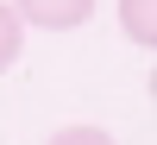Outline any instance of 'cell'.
Segmentation results:
<instances>
[{"instance_id":"obj_1","label":"cell","mask_w":157,"mask_h":145,"mask_svg":"<svg viewBox=\"0 0 157 145\" xmlns=\"http://www.w3.org/2000/svg\"><path fill=\"white\" fill-rule=\"evenodd\" d=\"M13 13L38 32H75L94 19V0H13Z\"/></svg>"},{"instance_id":"obj_2","label":"cell","mask_w":157,"mask_h":145,"mask_svg":"<svg viewBox=\"0 0 157 145\" xmlns=\"http://www.w3.org/2000/svg\"><path fill=\"white\" fill-rule=\"evenodd\" d=\"M120 32L138 50H157V0H120Z\"/></svg>"},{"instance_id":"obj_4","label":"cell","mask_w":157,"mask_h":145,"mask_svg":"<svg viewBox=\"0 0 157 145\" xmlns=\"http://www.w3.org/2000/svg\"><path fill=\"white\" fill-rule=\"evenodd\" d=\"M50 145H113V133H107V126L75 120V126H57V133H50Z\"/></svg>"},{"instance_id":"obj_3","label":"cell","mask_w":157,"mask_h":145,"mask_svg":"<svg viewBox=\"0 0 157 145\" xmlns=\"http://www.w3.org/2000/svg\"><path fill=\"white\" fill-rule=\"evenodd\" d=\"M19 44H25V19L6 6V0H0V76L19 63Z\"/></svg>"}]
</instances>
